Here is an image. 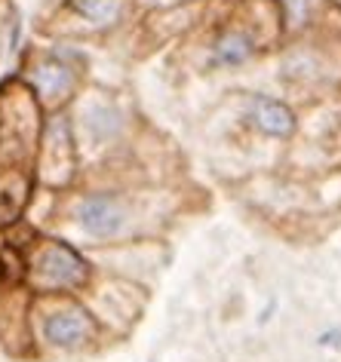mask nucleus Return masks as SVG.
<instances>
[{
    "mask_svg": "<svg viewBox=\"0 0 341 362\" xmlns=\"http://www.w3.org/2000/svg\"><path fill=\"white\" fill-rule=\"evenodd\" d=\"M31 292L22 283H6L0 292V344L19 359H34Z\"/></svg>",
    "mask_w": 341,
    "mask_h": 362,
    "instance_id": "nucleus-10",
    "label": "nucleus"
},
{
    "mask_svg": "<svg viewBox=\"0 0 341 362\" xmlns=\"http://www.w3.org/2000/svg\"><path fill=\"white\" fill-rule=\"evenodd\" d=\"M68 111L83 172L132 157L139 114L127 95L105 86H86Z\"/></svg>",
    "mask_w": 341,
    "mask_h": 362,
    "instance_id": "nucleus-3",
    "label": "nucleus"
},
{
    "mask_svg": "<svg viewBox=\"0 0 341 362\" xmlns=\"http://www.w3.org/2000/svg\"><path fill=\"white\" fill-rule=\"evenodd\" d=\"M6 283H13V279H10V274H6L4 261H0V292H4V286H6Z\"/></svg>",
    "mask_w": 341,
    "mask_h": 362,
    "instance_id": "nucleus-15",
    "label": "nucleus"
},
{
    "mask_svg": "<svg viewBox=\"0 0 341 362\" xmlns=\"http://www.w3.org/2000/svg\"><path fill=\"white\" fill-rule=\"evenodd\" d=\"M47 111L16 74L0 80V233L28 218L37 185V153Z\"/></svg>",
    "mask_w": 341,
    "mask_h": 362,
    "instance_id": "nucleus-2",
    "label": "nucleus"
},
{
    "mask_svg": "<svg viewBox=\"0 0 341 362\" xmlns=\"http://www.w3.org/2000/svg\"><path fill=\"white\" fill-rule=\"evenodd\" d=\"M129 163L132 157L86 169L74 187L52 194L56 203L43 230L59 233L83 252L157 240L166 224V209L160 206L163 197L157 187L132 178Z\"/></svg>",
    "mask_w": 341,
    "mask_h": 362,
    "instance_id": "nucleus-1",
    "label": "nucleus"
},
{
    "mask_svg": "<svg viewBox=\"0 0 341 362\" xmlns=\"http://www.w3.org/2000/svg\"><path fill=\"white\" fill-rule=\"evenodd\" d=\"M16 31H19V13H16L13 0H0V62L13 49Z\"/></svg>",
    "mask_w": 341,
    "mask_h": 362,
    "instance_id": "nucleus-13",
    "label": "nucleus"
},
{
    "mask_svg": "<svg viewBox=\"0 0 341 362\" xmlns=\"http://www.w3.org/2000/svg\"><path fill=\"white\" fill-rule=\"evenodd\" d=\"M338 4H341V0H338Z\"/></svg>",
    "mask_w": 341,
    "mask_h": 362,
    "instance_id": "nucleus-16",
    "label": "nucleus"
},
{
    "mask_svg": "<svg viewBox=\"0 0 341 362\" xmlns=\"http://www.w3.org/2000/svg\"><path fill=\"white\" fill-rule=\"evenodd\" d=\"M83 172L74 139V126H71V111L47 114L40 135V153H37V185L47 194H62L74 187Z\"/></svg>",
    "mask_w": 341,
    "mask_h": 362,
    "instance_id": "nucleus-9",
    "label": "nucleus"
},
{
    "mask_svg": "<svg viewBox=\"0 0 341 362\" xmlns=\"http://www.w3.org/2000/svg\"><path fill=\"white\" fill-rule=\"evenodd\" d=\"M317 6V0H280V13H283V22L289 25L292 31L304 28L311 22V13Z\"/></svg>",
    "mask_w": 341,
    "mask_h": 362,
    "instance_id": "nucleus-14",
    "label": "nucleus"
},
{
    "mask_svg": "<svg viewBox=\"0 0 341 362\" xmlns=\"http://www.w3.org/2000/svg\"><path fill=\"white\" fill-rule=\"evenodd\" d=\"M139 0H59L37 22V34L50 43H83L108 37L132 19Z\"/></svg>",
    "mask_w": 341,
    "mask_h": 362,
    "instance_id": "nucleus-7",
    "label": "nucleus"
},
{
    "mask_svg": "<svg viewBox=\"0 0 341 362\" xmlns=\"http://www.w3.org/2000/svg\"><path fill=\"white\" fill-rule=\"evenodd\" d=\"M258 56V43L246 28L240 25H224L212 34L209 47H206V65L212 71H234L249 65Z\"/></svg>",
    "mask_w": 341,
    "mask_h": 362,
    "instance_id": "nucleus-12",
    "label": "nucleus"
},
{
    "mask_svg": "<svg viewBox=\"0 0 341 362\" xmlns=\"http://www.w3.org/2000/svg\"><path fill=\"white\" fill-rule=\"evenodd\" d=\"M4 243L19 252L22 261V286L31 295H83L98 274L89 252L74 246L71 240L50 233L43 228H31L28 240H10L0 233Z\"/></svg>",
    "mask_w": 341,
    "mask_h": 362,
    "instance_id": "nucleus-5",
    "label": "nucleus"
},
{
    "mask_svg": "<svg viewBox=\"0 0 341 362\" xmlns=\"http://www.w3.org/2000/svg\"><path fill=\"white\" fill-rule=\"evenodd\" d=\"M243 120L249 129H255L258 135L265 139H277V141H286L295 135V126H299V117L283 98H274V95H265V93H253L246 95V105H243Z\"/></svg>",
    "mask_w": 341,
    "mask_h": 362,
    "instance_id": "nucleus-11",
    "label": "nucleus"
},
{
    "mask_svg": "<svg viewBox=\"0 0 341 362\" xmlns=\"http://www.w3.org/2000/svg\"><path fill=\"white\" fill-rule=\"evenodd\" d=\"M13 74L37 95L43 111L56 114L68 111L86 89L89 65L74 43H28Z\"/></svg>",
    "mask_w": 341,
    "mask_h": 362,
    "instance_id": "nucleus-6",
    "label": "nucleus"
},
{
    "mask_svg": "<svg viewBox=\"0 0 341 362\" xmlns=\"http://www.w3.org/2000/svg\"><path fill=\"white\" fill-rule=\"evenodd\" d=\"M80 298L86 301V307L96 313V320L105 325V332L111 338H127L148 307V286L98 270L93 286Z\"/></svg>",
    "mask_w": 341,
    "mask_h": 362,
    "instance_id": "nucleus-8",
    "label": "nucleus"
},
{
    "mask_svg": "<svg viewBox=\"0 0 341 362\" xmlns=\"http://www.w3.org/2000/svg\"><path fill=\"white\" fill-rule=\"evenodd\" d=\"M34 359H89L111 341L80 295L31 298Z\"/></svg>",
    "mask_w": 341,
    "mask_h": 362,
    "instance_id": "nucleus-4",
    "label": "nucleus"
}]
</instances>
